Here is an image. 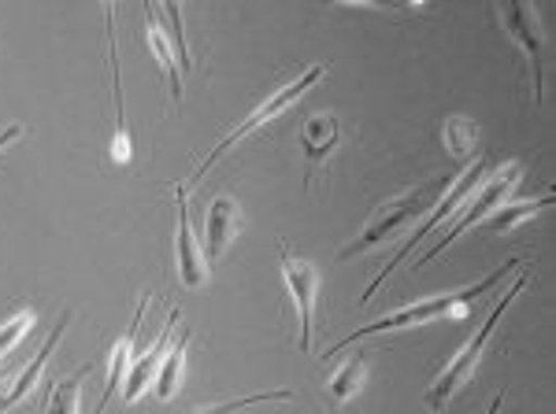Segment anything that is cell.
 <instances>
[{"instance_id": "cell-1", "label": "cell", "mask_w": 556, "mask_h": 414, "mask_svg": "<svg viewBox=\"0 0 556 414\" xmlns=\"http://www.w3.org/2000/svg\"><path fill=\"white\" fill-rule=\"evenodd\" d=\"M523 267V259H508L505 267H497V270H490L486 277H479L475 285H464V289H456V293H445V296H427V300H416V303H405V308H397V311H390V314H382V319H375V322H367L364 329H353L345 340H338L334 348H327V359H334L338 352H345V348H353L356 340H364V337H375V333H401V329H424L430 326V322H438V319H464V314L471 311V303L479 300V296H486L490 289H497L501 282H505L508 274H516V270Z\"/></svg>"}, {"instance_id": "cell-2", "label": "cell", "mask_w": 556, "mask_h": 414, "mask_svg": "<svg viewBox=\"0 0 556 414\" xmlns=\"http://www.w3.org/2000/svg\"><path fill=\"white\" fill-rule=\"evenodd\" d=\"M445 189H450V182H445V178H434V182H424V185L408 189V193L393 196V200H386L379 211L364 222V230L356 233V237L349 241L342 251H338V256L356 259V256H364V251L397 241L401 233L412 227V222L427 219V215L434 211V204L445 196Z\"/></svg>"}, {"instance_id": "cell-3", "label": "cell", "mask_w": 556, "mask_h": 414, "mask_svg": "<svg viewBox=\"0 0 556 414\" xmlns=\"http://www.w3.org/2000/svg\"><path fill=\"white\" fill-rule=\"evenodd\" d=\"M523 289H527V270H516L513 289H508L497 303H493L490 314H486V322H482V326L475 329V337L460 348V352H456V355L450 359V363L442 366V374H438V377H434V385L427 389V407H430V411H445V407H450L453 396L471 381L475 371H479V363H482V352H486V345L493 340V329L501 326L505 311L513 308V300H516V296L523 293Z\"/></svg>"}, {"instance_id": "cell-4", "label": "cell", "mask_w": 556, "mask_h": 414, "mask_svg": "<svg viewBox=\"0 0 556 414\" xmlns=\"http://www.w3.org/2000/svg\"><path fill=\"white\" fill-rule=\"evenodd\" d=\"M323 75H327V63H312V67H304V70H301V75H298V78H293V82H286L282 89H275V93H267V96H264V101H260V104L253 107V112H249V115H245V119H241V122L235 126V130H230V133H227V138H223V141H219V145H215V148L208 152V156H204V164H201V167H197V170H193V178H190V182H186V185H182V189H186V193H190V189H197V185H201V182H204V174H208V170H212L215 164H219V159H223V156H227V152H230V148H235V145H238V141H245V138H249V133L264 130V126H267V122H275V119H278V115H286V112H290V107H293V104H298V101H301V96H304V93H308V89H312V86H316V82H323Z\"/></svg>"}, {"instance_id": "cell-5", "label": "cell", "mask_w": 556, "mask_h": 414, "mask_svg": "<svg viewBox=\"0 0 556 414\" xmlns=\"http://www.w3.org/2000/svg\"><path fill=\"white\" fill-rule=\"evenodd\" d=\"M519 178H523V164H519V159H508V164L493 170L490 178H482L479 189H475V193L468 196V200H464L460 211L453 215V227H445L442 233H438V241L424 251V256L416 259V267L430 263V259L442 256V251L450 248V245H456V241H460L468 230L482 227V222H486L490 215L497 211V207L505 204L508 196H513V189L519 185ZM416 267H412V270H416Z\"/></svg>"}, {"instance_id": "cell-6", "label": "cell", "mask_w": 556, "mask_h": 414, "mask_svg": "<svg viewBox=\"0 0 556 414\" xmlns=\"http://www.w3.org/2000/svg\"><path fill=\"white\" fill-rule=\"evenodd\" d=\"M482 178H486V159H471V164L464 167L460 174L453 178V182H450V189H445V196H442V200L434 204V211H430L427 219L419 222V227L408 233V241H405V245H401L397 251H393V256H390V263H386V270H379V274H375V282L367 285V289L361 293V308H367V303H371L375 289H379V285L386 282V277H390L393 270H397L401 263H405V259L412 256V248H416V245H424V241H430V237H434V233L442 230V222H450L453 215L460 211V207H464V200H468V196L475 193V189H479V182H482Z\"/></svg>"}, {"instance_id": "cell-7", "label": "cell", "mask_w": 556, "mask_h": 414, "mask_svg": "<svg viewBox=\"0 0 556 414\" xmlns=\"http://www.w3.org/2000/svg\"><path fill=\"white\" fill-rule=\"evenodd\" d=\"M501 15V26H505L508 41L519 44L523 52L527 67H531V93H534V104H542V89H545V34H542V20L531 4L523 0H508V4L497 8Z\"/></svg>"}, {"instance_id": "cell-8", "label": "cell", "mask_w": 556, "mask_h": 414, "mask_svg": "<svg viewBox=\"0 0 556 414\" xmlns=\"http://www.w3.org/2000/svg\"><path fill=\"white\" fill-rule=\"evenodd\" d=\"M278 267H282L286 289L298 308L301 322V352H312V322H316V293H319V270L308 259H298L286 245H278Z\"/></svg>"}, {"instance_id": "cell-9", "label": "cell", "mask_w": 556, "mask_h": 414, "mask_svg": "<svg viewBox=\"0 0 556 414\" xmlns=\"http://www.w3.org/2000/svg\"><path fill=\"white\" fill-rule=\"evenodd\" d=\"M186 200H190V193H186L182 185H175V211H178V222H175V267H178V282H182L186 289H201V285L208 282L212 270H208V259H204L201 241H197V233L190 227Z\"/></svg>"}, {"instance_id": "cell-10", "label": "cell", "mask_w": 556, "mask_h": 414, "mask_svg": "<svg viewBox=\"0 0 556 414\" xmlns=\"http://www.w3.org/2000/svg\"><path fill=\"white\" fill-rule=\"evenodd\" d=\"M298 141H301V152H304V189L312 193L319 167L327 164L330 156H334L338 145H342V119H338L334 112L308 115V119L301 122Z\"/></svg>"}, {"instance_id": "cell-11", "label": "cell", "mask_w": 556, "mask_h": 414, "mask_svg": "<svg viewBox=\"0 0 556 414\" xmlns=\"http://www.w3.org/2000/svg\"><path fill=\"white\" fill-rule=\"evenodd\" d=\"M245 230V215H241V204L230 193H219L208 204V215H204V259H208V270L219 263L230 251V245L238 241V233Z\"/></svg>"}, {"instance_id": "cell-12", "label": "cell", "mask_w": 556, "mask_h": 414, "mask_svg": "<svg viewBox=\"0 0 556 414\" xmlns=\"http://www.w3.org/2000/svg\"><path fill=\"white\" fill-rule=\"evenodd\" d=\"M178 319H182V311L172 308V314H167L164 326H160V333H156V340H152L141 355H134V363L127 371V381H123V403H138L141 396L152 389V377H156L160 363H164V355H167V348H172Z\"/></svg>"}, {"instance_id": "cell-13", "label": "cell", "mask_w": 556, "mask_h": 414, "mask_svg": "<svg viewBox=\"0 0 556 414\" xmlns=\"http://www.w3.org/2000/svg\"><path fill=\"white\" fill-rule=\"evenodd\" d=\"M104 30H108V67H112V93H115V138L108 148V159L115 167H127L134 159V141L127 126V104H123V82H119V52H115V8H104Z\"/></svg>"}, {"instance_id": "cell-14", "label": "cell", "mask_w": 556, "mask_h": 414, "mask_svg": "<svg viewBox=\"0 0 556 414\" xmlns=\"http://www.w3.org/2000/svg\"><path fill=\"white\" fill-rule=\"evenodd\" d=\"M149 300H152L149 293L141 296V300H138V311H134V319H130V326L123 329V337L112 345V355H108L104 392H101V400H97L93 414H104V411H108V403L115 400V392H119V389H123V381H127V371H130V363H134V340H138V329H141V319H146V311H149Z\"/></svg>"}, {"instance_id": "cell-15", "label": "cell", "mask_w": 556, "mask_h": 414, "mask_svg": "<svg viewBox=\"0 0 556 414\" xmlns=\"http://www.w3.org/2000/svg\"><path fill=\"white\" fill-rule=\"evenodd\" d=\"M71 319H75V311H64L60 314V322L52 326V333L45 337V345L38 348V355L26 363V371L15 377L12 385H8V392L0 396V414H8V411H15L20 403L26 400V396H34V389H38V381H41V374H45V366H49V359H52V352H56V345H60V337H64V329L71 326Z\"/></svg>"}, {"instance_id": "cell-16", "label": "cell", "mask_w": 556, "mask_h": 414, "mask_svg": "<svg viewBox=\"0 0 556 414\" xmlns=\"http://www.w3.org/2000/svg\"><path fill=\"white\" fill-rule=\"evenodd\" d=\"M146 41H149V52L160 63V70L167 75L172 96H175V101H182V75H178V56H175L172 38H167V30H164V23H160L156 12H146Z\"/></svg>"}, {"instance_id": "cell-17", "label": "cell", "mask_w": 556, "mask_h": 414, "mask_svg": "<svg viewBox=\"0 0 556 414\" xmlns=\"http://www.w3.org/2000/svg\"><path fill=\"white\" fill-rule=\"evenodd\" d=\"M186 352H190V333L172 340L164 363H160L156 377H152V392H156L160 403H172L178 396V385H182V371H186Z\"/></svg>"}, {"instance_id": "cell-18", "label": "cell", "mask_w": 556, "mask_h": 414, "mask_svg": "<svg viewBox=\"0 0 556 414\" xmlns=\"http://www.w3.org/2000/svg\"><path fill=\"white\" fill-rule=\"evenodd\" d=\"M442 145L456 164L468 167L475 159V148H479V126H475L468 115H450V119L442 122Z\"/></svg>"}, {"instance_id": "cell-19", "label": "cell", "mask_w": 556, "mask_h": 414, "mask_svg": "<svg viewBox=\"0 0 556 414\" xmlns=\"http://www.w3.org/2000/svg\"><path fill=\"white\" fill-rule=\"evenodd\" d=\"M364 377H367V355L364 352L349 355L345 363L327 377V400L330 403H349L356 392L364 389Z\"/></svg>"}, {"instance_id": "cell-20", "label": "cell", "mask_w": 556, "mask_h": 414, "mask_svg": "<svg viewBox=\"0 0 556 414\" xmlns=\"http://www.w3.org/2000/svg\"><path fill=\"white\" fill-rule=\"evenodd\" d=\"M93 374V363L78 366L75 374L60 377L49 385V403L41 407V414H78V396H83V381Z\"/></svg>"}, {"instance_id": "cell-21", "label": "cell", "mask_w": 556, "mask_h": 414, "mask_svg": "<svg viewBox=\"0 0 556 414\" xmlns=\"http://www.w3.org/2000/svg\"><path fill=\"white\" fill-rule=\"evenodd\" d=\"M545 207H553V193H542L538 200H519V204H501L497 211L490 215L482 227H486L490 233H508V230H516L519 222H527V219H534L538 211H545Z\"/></svg>"}, {"instance_id": "cell-22", "label": "cell", "mask_w": 556, "mask_h": 414, "mask_svg": "<svg viewBox=\"0 0 556 414\" xmlns=\"http://www.w3.org/2000/svg\"><path fill=\"white\" fill-rule=\"evenodd\" d=\"M293 389H267V392H253V396H238V400L227 403H212V407H197L190 414H241L245 407H256V403H290Z\"/></svg>"}, {"instance_id": "cell-23", "label": "cell", "mask_w": 556, "mask_h": 414, "mask_svg": "<svg viewBox=\"0 0 556 414\" xmlns=\"http://www.w3.org/2000/svg\"><path fill=\"white\" fill-rule=\"evenodd\" d=\"M156 15H160V23H167L164 30H167V38H172V49H175L178 63H182V70H193L190 44H186V34H182V8H178V4H160Z\"/></svg>"}, {"instance_id": "cell-24", "label": "cell", "mask_w": 556, "mask_h": 414, "mask_svg": "<svg viewBox=\"0 0 556 414\" xmlns=\"http://www.w3.org/2000/svg\"><path fill=\"white\" fill-rule=\"evenodd\" d=\"M34 322H38V319H34V311H20V314H12L4 326H0V359L12 355V348L34 329Z\"/></svg>"}, {"instance_id": "cell-25", "label": "cell", "mask_w": 556, "mask_h": 414, "mask_svg": "<svg viewBox=\"0 0 556 414\" xmlns=\"http://www.w3.org/2000/svg\"><path fill=\"white\" fill-rule=\"evenodd\" d=\"M23 138V126L20 122H12V126H4V130H0V152H4L8 145H15V141Z\"/></svg>"}, {"instance_id": "cell-26", "label": "cell", "mask_w": 556, "mask_h": 414, "mask_svg": "<svg viewBox=\"0 0 556 414\" xmlns=\"http://www.w3.org/2000/svg\"><path fill=\"white\" fill-rule=\"evenodd\" d=\"M501 403H505V392H497V396H493V400H490V411H486V414H497V411H501Z\"/></svg>"}]
</instances>
